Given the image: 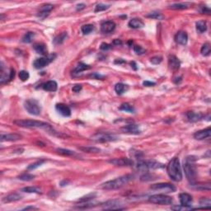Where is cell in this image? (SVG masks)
Returning <instances> with one entry per match:
<instances>
[{
    "label": "cell",
    "instance_id": "6da1fadb",
    "mask_svg": "<svg viewBox=\"0 0 211 211\" xmlns=\"http://www.w3.org/2000/svg\"><path fill=\"white\" fill-rule=\"evenodd\" d=\"M13 123L18 126L24 127V128H41V129L47 130L48 132H50L52 135H56L59 137L64 136L60 133L59 134L56 131H54L50 124L45 123L43 121H35V120H17V121H14Z\"/></svg>",
    "mask_w": 211,
    "mask_h": 211
},
{
    "label": "cell",
    "instance_id": "7a4b0ae2",
    "mask_svg": "<svg viewBox=\"0 0 211 211\" xmlns=\"http://www.w3.org/2000/svg\"><path fill=\"white\" fill-rule=\"evenodd\" d=\"M134 179L133 175H125L120 177L115 178L114 180L106 181L105 183H103L101 186V188L106 190H117L120 189L124 186H125L127 183H129L130 181H132Z\"/></svg>",
    "mask_w": 211,
    "mask_h": 211
},
{
    "label": "cell",
    "instance_id": "3957f363",
    "mask_svg": "<svg viewBox=\"0 0 211 211\" xmlns=\"http://www.w3.org/2000/svg\"><path fill=\"white\" fill-rule=\"evenodd\" d=\"M167 172L170 178L174 181H181L182 180L180 161L178 157H173L167 166Z\"/></svg>",
    "mask_w": 211,
    "mask_h": 211
},
{
    "label": "cell",
    "instance_id": "277c9868",
    "mask_svg": "<svg viewBox=\"0 0 211 211\" xmlns=\"http://www.w3.org/2000/svg\"><path fill=\"white\" fill-rule=\"evenodd\" d=\"M195 162H196V158H195L194 156L187 157L186 163H184V166H183L185 174H186L187 180L191 183H194L196 181V175H197Z\"/></svg>",
    "mask_w": 211,
    "mask_h": 211
},
{
    "label": "cell",
    "instance_id": "5b68a950",
    "mask_svg": "<svg viewBox=\"0 0 211 211\" xmlns=\"http://www.w3.org/2000/svg\"><path fill=\"white\" fill-rule=\"evenodd\" d=\"M24 107L28 113L33 115H39L41 112V107L39 102L35 99H27L24 102Z\"/></svg>",
    "mask_w": 211,
    "mask_h": 211
},
{
    "label": "cell",
    "instance_id": "8992f818",
    "mask_svg": "<svg viewBox=\"0 0 211 211\" xmlns=\"http://www.w3.org/2000/svg\"><path fill=\"white\" fill-rule=\"evenodd\" d=\"M149 202L156 205H172L173 203V199L172 197H170L163 194H157V195H153L149 196L148 198Z\"/></svg>",
    "mask_w": 211,
    "mask_h": 211
},
{
    "label": "cell",
    "instance_id": "52a82bcc",
    "mask_svg": "<svg viewBox=\"0 0 211 211\" xmlns=\"http://www.w3.org/2000/svg\"><path fill=\"white\" fill-rule=\"evenodd\" d=\"M163 167L164 165L163 163H157L156 161H140L137 164V168L144 172H147L149 169H158Z\"/></svg>",
    "mask_w": 211,
    "mask_h": 211
},
{
    "label": "cell",
    "instance_id": "ba28073f",
    "mask_svg": "<svg viewBox=\"0 0 211 211\" xmlns=\"http://www.w3.org/2000/svg\"><path fill=\"white\" fill-rule=\"evenodd\" d=\"M118 138L114 135L109 134V133H97L92 137V139L97 143H106V142H111L116 140Z\"/></svg>",
    "mask_w": 211,
    "mask_h": 211
},
{
    "label": "cell",
    "instance_id": "9c48e42d",
    "mask_svg": "<svg viewBox=\"0 0 211 211\" xmlns=\"http://www.w3.org/2000/svg\"><path fill=\"white\" fill-rule=\"evenodd\" d=\"M150 189L153 190H160L165 193H171L176 191V187L170 183H157V184L152 185Z\"/></svg>",
    "mask_w": 211,
    "mask_h": 211
},
{
    "label": "cell",
    "instance_id": "30bf717a",
    "mask_svg": "<svg viewBox=\"0 0 211 211\" xmlns=\"http://www.w3.org/2000/svg\"><path fill=\"white\" fill-rule=\"evenodd\" d=\"M1 70H0V73H1V76H0V83L3 84L4 83H7V82L11 81L12 79H14L15 77V70L13 69H11L9 72H5L4 71V66H3V63L1 62Z\"/></svg>",
    "mask_w": 211,
    "mask_h": 211
},
{
    "label": "cell",
    "instance_id": "8fae6325",
    "mask_svg": "<svg viewBox=\"0 0 211 211\" xmlns=\"http://www.w3.org/2000/svg\"><path fill=\"white\" fill-rule=\"evenodd\" d=\"M56 57L55 54H50L47 57H42V58H39V59H36V60L34 61V66L36 69H43L45 68V66H47L49 63H50L51 61L54 60V58Z\"/></svg>",
    "mask_w": 211,
    "mask_h": 211
},
{
    "label": "cell",
    "instance_id": "7c38bea8",
    "mask_svg": "<svg viewBox=\"0 0 211 211\" xmlns=\"http://www.w3.org/2000/svg\"><path fill=\"white\" fill-rule=\"evenodd\" d=\"M121 202L117 200H108L106 202L102 204L103 209H123L124 208L121 207Z\"/></svg>",
    "mask_w": 211,
    "mask_h": 211
},
{
    "label": "cell",
    "instance_id": "4fadbf2b",
    "mask_svg": "<svg viewBox=\"0 0 211 211\" xmlns=\"http://www.w3.org/2000/svg\"><path fill=\"white\" fill-rule=\"evenodd\" d=\"M109 163H112L113 165L115 166H132L134 164V162L130 158H126V157H121V158H115V159H112L109 161Z\"/></svg>",
    "mask_w": 211,
    "mask_h": 211
},
{
    "label": "cell",
    "instance_id": "5bb4252c",
    "mask_svg": "<svg viewBox=\"0 0 211 211\" xmlns=\"http://www.w3.org/2000/svg\"><path fill=\"white\" fill-rule=\"evenodd\" d=\"M55 110L57 111L61 115L64 117H69L71 115V110L70 108L63 103H58L55 106Z\"/></svg>",
    "mask_w": 211,
    "mask_h": 211
},
{
    "label": "cell",
    "instance_id": "9a60e30c",
    "mask_svg": "<svg viewBox=\"0 0 211 211\" xmlns=\"http://www.w3.org/2000/svg\"><path fill=\"white\" fill-rule=\"evenodd\" d=\"M115 29V23L112 21H104L101 25V31L104 34H109Z\"/></svg>",
    "mask_w": 211,
    "mask_h": 211
},
{
    "label": "cell",
    "instance_id": "2e32d148",
    "mask_svg": "<svg viewBox=\"0 0 211 211\" xmlns=\"http://www.w3.org/2000/svg\"><path fill=\"white\" fill-rule=\"evenodd\" d=\"M175 41L179 45H186L187 44V41H188V35L186 31H178L177 33L176 34L175 36Z\"/></svg>",
    "mask_w": 211,
    "mask_h": 211
},
{
    "label": "cell",
    "instance_id": "e0dca14e",
    "mask_svg": "<svg viewBox=\"0 0 211 211\" xmlns=\"http://www.w3.org/2000/svg\"><path fill=\"white\" fill-rule=\"evenodd\" d=\"M121 130L123 132L127 133V134H130V135H139L141 132L140 130L139 129V126L137 125H135V124L125 125V126L121 128Z\"/></svg>",
    "mask_w": 211,
    "mask_h": 211
},
{
    "label": "cell",
    "instance_id": "ac0fdd59",
    "mask_svg": "<svg viewBox=\"0 0 211 211\" xmlns=\"http://www.w3.org/2000/svg\"><path fill=\"white\" fill-rule=\"evenodd\" d=\"M211 135V129L208 127L207 129L201 130L197 131L194 134V138L197 140H202V139H207Z\"/></svg>",
    "mask_w": 211,
    "mask_h": 211
},
{
    "label": "cell",
    "instance_id": "d6986e66",
    "mask_svg": "<svg viewBox=\"0 0 211 211\" xmlns=\"http://www.w3.org/2000/svg\"><path fill=\"white\" fill-rule=\"evenodd\" d=\"M168 65L171 70L173 71H177L180 69L181 62L175 55H170L168 57Z\"/></svg>",
    "mask_w": 211,
    "mask_h": 211
},
{
    "label": "cell",
    "instance_id": "ffe728a7",
    "mask_svg": "<svg viewBox=\"0 0 211 211\" xmlns=\"http://www.w3.org/2000/svg\"><path fill=\"white\" fill-rule=\"evenodd\" d=\"M179 198H180V203H181V205L190 207V205H191V204H192L193 200H192V196H190V194L181 193L180 194Z\"/></svg>",
    "mask_w": 211,
    "mask_h": 211
},
{
    "label": "cell",
    "instance_id": "44dd1931",
    "mask_svg": "<svg viewBox=\"0 0 211 211\" xmlns=\"http://www.w3.org/2000/svg\"><path fill=\"white\" fill-rule=\"evenodd\" d=\"M53 8H54V7H53V5H51V4H45V5H43V6H41V10H40V12H38L37 16H38L40 18L44 19V18H46V17L49 15V13L53 10Z\"/></svg>",
    "mask_w": 211,
    "mask_h": 211
},
{
    "label": "cell",
    "instance_id": "7402d4cb",
    "mask_svg": "<svg viewBox=\"0 0 211 211\" xmlns=\"http://www.w3.org/2000/svg\"><path fill=\"white\" fill-rule=\"evenodd\" d=\"M21 139V136L18 134H6L1 135V141H17Z\"/></svg>",
    "mask_w": 211,
    "mask_h": 211
},
{
    "label": "cell",
    "instance_id": "603a6c76",
    "mask_svg": "<svg viewBox=\"0 0 211 211\" xmlns=\"http://www.w3.org/2000/svg\"><path fill=\"white\" fill-rule=\"evenodd\" d=\"M22 198V196L18 193H12L9 194L7 196H5L4 198H3L2 201L3 203H9V202H15V201H18V200H20Z\"/></svg>",
    "mask_w": 211,
    "mask_h": 211
},
{
    "label": "cell",
    "instance_id": "cb8c5ba5",
    "mask_svg": "<svg viewBox=\"0 0 211 211\" xmlns=\"http://www.w3.org/2000/svg\"><path fill=\"white\" fill-rule=\"evenodd\" d=\"M129 27L130 28H133V29H139V28H142V27L144 26V21H142L141 19L139 18H133L131 19L130 21H129Z\"/></svg>",
    "mask_w": 211,
    "mask_h": 211
},
{
    "label": "cell",
    "instance_id": "d4e9b609",
    "mask_svg": "<svg viewBox=\"0 0 211 211\" xmlns=\"http://www.w3.org/2000/svg\"><path fill=\"white\" fill-rule=\"evenodd\" d=\"M58 85L55 81H48L42 84V88L47 92H55L57 90Z\"/></svg>",
    "mask_w": 211,
    "mask_h": 211
},
{
    "label": "cell",
    "instance_id": "484cf974",
    "mask_svg": "<svg viewBox=\"0 0 211 211\" xmlns=\"http://www.w3.org/2000/svg\"><path fill=\"white\" fill-rule=\"evenodd\" d=\"M187 117L188 121L190 122H196L200 121L203 118V115L201 113H196L193 112H189L187 113Z\"/></svg>",
    "mask_w": 211,
    "mask_h": 211
},
{
    "label": "cell",
    "instance_id": "4316f807",
    "mask_svg": "<svg viewBox=\"0 0 211 211\" xmlns=\"http://www.w3.org/2000/svg\"><path fill=\"white\" fill-rule=\"evenodd\" d=\"M67 38H68L67 32H62L60 35H58L56 37H54V39L53 40V43H54V45H61V44H63L65 41V40Z\"/></svg>",
    "mask_w": 211,
    "mask_h": 211
},
{
    "label": "cell",
    "instance_id": "83f0119b",
    "mask_svg": "<svg viewBox=\"0 0 211 211\" xmlns=\"http://www.w3.org/2000/svg\"><path fill=\"white\" fill-rule=\"evenodd\" d=\"M33 47L34 49H35V50H36L38 54H43V55H45V54H47V49H46V46H45L43 43H36V44L34 45Z\"/></svg>",
    "mask_w": 211,
    "mask_h": 211
},
{
    "label": "cell",
    "instance_id": "f1b7e54d",
    "mask_svg": "<svg viewBox=\"0 0 211 211\" xmlns=\"http://www.w3.org/2000/svg\"><path fill=\"white\" fill-rule=\"evenodd\" d=\"M91 67L89 66V65H88V64H85V63H79L77 66H76V68L73 70V74H79V73H82L83 71H85V70H88L90 69Z\"/></svg>",
    "mask_w": 211,
    "mask_h": 211
},
{
    "label": "cell",
    "instance_id": "f546056e",
    "mask_svg": "<svg viewBox=\"0 0 211 211\" xmlns=\"http://www.w3.org/2000/svg\"><path fill=\"white\" fill-rule=\"evenodd\" d=\"M189 6H190V4H189V3H174V4H172L171 6H169V8L174 9V10H182V9L188 8Z\"/></svg>",
    "mask_w": 211,
    "mask_h": 211
},
{
    "label": "cell",
    "instance_id": "4dcf8cb0",
    "mask_svg": "<svg viewBox=\"0 0 211 211\" xmlns=\"http://www.w3.org/2000/svg\"><path fill=\"white\" fill-rule=\"evenodd\" d=\"M119 110L124 111V112H130V113H135V107H134L133 106L130 105V104H129V103H123V104L119 107Z\"/></svg>",
    "mask_w": 211,
    "mask_h": 211
},
{
    "label": "cell",
    "instance_id": "1f68e13d",
    "mask_svg": "<svg viewBox=\"0 0 211 211\" xmlns=\"http://www.w3.org/2000/svg\"><path fill=\"white\" fill-rule=\"evenodd\" d=\"M196 29L200 33H203L207 30V24L205 21H199L196 22Z\"/></svg>",
    "mask_w": 211,
    "mask_h": 211
},
{
    "label": "cell",
    "instance_id": "d6a6232c",
    "mask_svg": "<svg viewBox=\"0 0 211 211\" xmlns=\"http://www.w3.org/2000/svg\"><path fill=\"white\" fill-rule=\"evenodd\" d=\"M21 191L23 192H27V193H36V194H41V190L38 187H24L21 189Z\"/></svg>",
    "mask_w": 211,
    "mask_h": 211
},
{
    "label": "cell",
    "instance_id": "836d02e7",
    "mask_svg": "<svg viewBox=\"0 0 211 211\" xmlns=\"http://www.w3.org/2000/svg\"><path fill=\"white\" fill-rule=\"evenodd\" d=\"M34 37H35V34H34V32H31V31H29V32H27V33L25 34L24 36H23V37H22V39H21V41H22L23 43L32 42Z\"/></svg>",
    "mask_w": 211,
    "mask_h": 211
},
{
    "label": "cell",
    "instance_id": "e575fe53",
    "mask_svg": "<svg viewBox=\"0 0 211 211\" xmlns=\"http://www.w3.org/2000/svg\"><path fill=\"white\" fill-rule=\"evenodd\" d=\"M93 30L94 26L92 24L83 25V26L81 27V31L83 35H88V34H90Z\"/></svg>",
    "mask_w": 211,
    "mask_h": 211
},
{
    "label": "cell",
    "instance_id": "d590c367",
    "mask_svg": "<svg viewBox=\"0 0 211 211\" xmlns=\"http://www.w3.org/2000/svg\"><path fill=\"white\" fill-rule=\"evenodd\" d=\"M200 53L204 56H208L210 54V45L209 43H205L202 45L201 50H200Z\"/></svg>",
    "mask_w": 211,
    "mask_h": 211
},
{
    "label": "cell",
    "instance_id": "8d00e7d4",
    "mask_svg": "<svg viewBox=\"0 0 211 211\" xmlns=\"http://www.w3.org/2000/svg\"><path fill=\"white\" fill-rule=\"evenodd\" d=\"M126 90V85L123 84V83H117L115 86V91L116 92V93L119 95H121L122 93H125V91Z\"/></svg>",
    "mask_w": 211,
    "mask_h": 211
},
{
    "label": "cell",
    "instance_id": "74e56055",
    "mask_svg": "<svg viewBox=\"0 0 211 211\" xmlns=\"http://www.w3.org/2000/svg\"><path fill=\"white\" fill-rule=\"evenodd\" d=\"M146 17H147V18H152V19H157V20H163V18H164V16H163L162 13H160V12H150V13H148Z\"/></svg>",
    "mask_w": 211,
    "mask_h": 211
},
{
    "label": "cell",
    "instance_id": "f35d334b",
    "mask_svg": "<svg viewBox=\"0 0 211 211\" xmlns=\"http://www.w3.org/2000/svg\"><path fill=\"white\" fill-rule=\"evenodd\" d=\"M79 149L82 150L83 152H86V153H93V154H97V153H100V149L95 147H79Z\"/></svg>",
    "mask_w": 211,
    "mask_h": 211
},
{
    "label": "cell",
    "instance_id": "ab89813d",
    "mask_svg": "<svg viewBox=\"0 0 211 211\" xmlns=\"http://www.w3.org/2000/svg\"><path fill=\"white\" fill-rule=\"evenodd\" d=\"M57 152L58 154H61V155H63V156H67V157L73 156V155L75 154V153H74L73 151L65 149V148H57Z\"/></svg>",
    "mask_w": 211,
    "mask_h": 211
},
{
    "label": "cell",
    "instance_id": "60d3db41",
    "mask_svg": "<svg viewBox=\"0 0 211 211\" xmlns=\"http://www.w3.org/2000/svg\"><path fill=\"white\" fill-rule=\"evenodd\" d=\"M95 196H96V194H89L88 196L82 197L81 199H79L78 201L79 203H88L90 200H93Z\"/></svg>",
    "mask_w": 211,
    "mask_h": 211
},
{
    "label": "cell",
    "instance_id": "b9f144b4",
    "mask_svg": "<svg viewBox=\"0 0 211 211\" xmlns=\"http://www.w3.org/2000/svg\"><path fill=\"white\" fill-rule=\"evenodd\" d=\"M34 178H35V176L31 175V174H22V175L18 177V179H19V180L25 181H31V180H33Z\"/></svg>",
    "mask_w": 211,
    "mask_h": 211
},
{
    "label": "cell",
    "instance_id": "7bdbcfd3",
    "mask_svg": "<svg viewBox=\"0 0 211 211\" xmlns=\"http://www.w3.org/2000/svg\"><path fill=\"white\" fill-rule=\"evenodd\" d=\"M29 73L27 71H25V70H21L19 72V78L21 79V81H27V79H29Z\"/></svg>",
    "mask_w": 211,
    "mask_h": 211
},
{
    "label": "cell",
    "instance_id": "ee69618b",
    "mask_svg": "<svg viewBox=\"0 0 211 211\" xmlns=\"http://www.w3.org/2000/svg\"><path fill=\"white\" fill-rule=\"evenodd\" d=\"M110 8L109 5H106V4H103V3H99L97 4L96 8H95V12H102V11H105L106 9H108Z\"/></svg>",
    "mask_w": 211,
    "mask_h": 211
},
{
    "label": "cell",
    "instance_id": "f6af8a7d",
    "mask_svg": "<svg viewBox=\"0 0 211 211\" xmlns=\"http://www.w3.org/2000/svg\"><path fill=\"white\" fill-rule=\"evenodd\" d=\"M44 162H45L44 160H41V161L36 162V163H32V164L29 165V166H28V167H27V169H28V170H34V169L37 168L38 167L41 166V164H42Z\"/></svg>",
    "mask_w": 211,
    "mask_h": 211
},
{
    "label": "cell",
    "instance_id": "bcb514c9",
    "mask_svg": "<svg viewBox=\"0 0 211 211\" xmlns=\"http://www.w3.org/2000/svg\"><path fill=\"white\" fill-rule=\"evenodd\" d=\"M134 51L137 54H144L145 50L144 48H142L140 45H135L134 46Z\"/></svg>",
    "mask_w": 211,
    "mask_h": 211
},
{
    "label": "cell",
    "instance_id": "7dc6e473",
    "mask_svg": "<svg viewBox=\"0 0 211 211\" xmlns=\"http://www.w3.org/2000/svg\"><path fill=\"white\" fill-rule=\"evenodd\" d=\"M172 209H174V210H189V209H191V207L180 205L179 206H173V207H172Z\"/></svg>",
    "mask_w": 211,
    "mask_h": 211
},
{
    "label": "cell",
    "instance_id": "c3c4849f",
    "mask_svg": "<svg viewBox=\"0 0 211 211\" xmlns=\"http://www.w3.org/2000/svg\"><path fill=\"white\" fill-rule=\"evenodd\" d=\"M162 60H163L162 57H158V56H155V57L151 58L150 60L151 63H154V64H158V63H160L162 62Z\"/></svg>",
    "mask_w": 211,
    "mask_h": 211
},
{
    "label": "cell",
    "instance_id": "681fc988",
    "mask_svg": "<svg viewBox=\"0 0 211 211\" xmlns=\"http://www.w3.org/2000/svg\"><path fill=\"white\" fill-rule=\"evenodd\" d=\"M89 78L94 79H103L105 77L103 75H101L100 73H93L91 75H89Z\"/></svg>",
    "mask_w": 211,
    "mask_h": 211
},
{
    "label": "cell",
    "instance_id": "f907efd6",
    "mask_svg": "<svg viewBox=\"0 0 211 211\" xmlns=\"http://www.w3.org/2000/svg\"><path fill=\"white\" fill-rule=\"evenodd\" d=\"M111 48H112V45L107 44V43H102V44L101 45V46H100V49H101L102 50H110Z\"/></svg>",
    "mask_w": 211,
    "mask_h": 211
},
{
    "label": "cell",
    "instance_id": "816d5d0a",
    "mask_svg": "<svg viewBox=\"0 0 211 211\" xmlns=\"http://www.w3.org/2000/svg\"><path fill=\"white\" fill-rule=\"evenodd\" d=\"M200 205L210 206V200L209 199V198H202V199L200 200Z\"/></svg>",
    "mask_w": 211,
    "mask_h": 211
},
{
    "label": "cell",
    "instance_id": "f5cc1de1",
    "mask_svg": "<svg viewBox=\"0 0 211 211\" xmlns=\"http://www.w3.org/2000/svg\"><path fill=\"white\" fill-rule=\"evenodd\" d=\"M81 89H82V85H79V84L74 85L72 88L73 92H74V93H79V91H81Z\"/></svg>",
    "mask_w": 211,
    "mask_h": 211
},
{
    "label": "cell",
    "instance_id": "db71d44e",
    "mask_svg": "<svg viewBox=\"0 0 211 211\" xmlns=\"http://www.w3.org/2000/svg\"><path fill=\"white\" fill-rule=\"evenodd\" d=\"M144 86H146V87H153L154 85L156 84L154 82H150V81H144L143 83Z\"/></svg>",
    "mask_w": 211,
    "mask_h": 211
},
{
    "label": "cell",
    "instance_id": "11a10c76",
    "mask_svg": "<svg viewBox=\"0 0 211 211\" xmlns=\"http://www.w3.org/2000/svg\"><path fill=\"white\" fill-rule=\"evenodd\" d=\"M201 12L204 14H210V9L208 8L207 7H202L201 8Z\"/></svg>",
    "mask_w": 211,
    "mask_h": 211
},
{
    "label": "cell",
    "instance_id": "9f6ffc18",
    "mask_svg": "<svg viewBox=\"0 0 211 211\" xmlns=\"http://www.w3.org/2000/svg\"><path fill=\"white\" fill-rule=\"evenodd\" d=\"M85 7H86L85 4H83V3H80V4H78V5H77L76 9H77V11H80V10H82V9H84Z\"/></svg>",
    "mask_w": 211,
    "mask_h": 211
},
{
    "label": "cell",
    "instance_id": "6f0895ef",
    "mask_svg": "<svg viewBox=\"0 0 211 211\" xmlns=\"http://www.w3.org/2000/svg\"><path fill=\"white\" fill-rule=\"evenodd\" d=\"M113 45H122V41H121V40H118V39H115L113 41Z\"/></svg>",
    "mask_w": 211,
    "mask_h": 211
},
{
    "label": "cell",
    "instance_id": "680465c9",
    "mask_svg": "<svg viewBox=\"0 0 211 211\" xmlns=\"http://www.w3.org/2000/svg\"><path fill=\"white\" fill-rule=\"evenodd\" d=\"M125 61L124 60H122V59H117L115 61V63H119V64H121V63H125Z\"/></svg>",
    "mask_w": 211,
    "mask_h": 211
},
{
    "label": "cell",
    "instance_id": "91938a15",
    "mask_svg": "<svg viewBox=\"0 0 211 211\" xmlns=\"http://www.w3.org/2000/svg\"><path fill=\"white\" fill-rule=\"evenodd\" d=\"M29 209H37V208L34 207V206H29V207H26L23 209V210H29Z\"/></svg>",
    "mask_w": 211,
    "mask_h": 211
},
{
    "label": "cell",
    "instance_id": "94428289",
    "mask_svg": "<svg viewBox=\"0 0 211 211\" xmlns=\"http://www.w3.org/2000/svg\"><path fill=\"white\" fill-rule=\"evenodd\" d=\"M130 64H131V67H132L134 70H137V69H138V68L136 67V66H137V65H136L135 62H131V63H130Z\"/></svg>",
    "mask_w": 211,
    "mask_h": 211
}]
</instances>
